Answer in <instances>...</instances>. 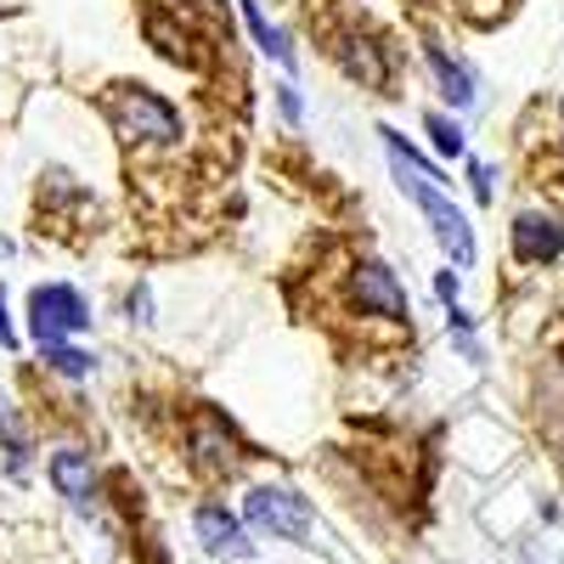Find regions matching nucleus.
<instances>
[{
	"instance_id": "nucleus-17",
	"label": "nucleus",
	"mask_w": 564,
	"mask_h": 564,
	"mask_svg": "<svg viewBox=\"0 0 564 564\" xmlns=\"http://www.w3.org/2000/svg\"><path fill=\"white\" fill-rule=\"evenodd\" d=\"M276 113L289 119V124H305V102H300L294 79H282V85H276Z\"/></svg>"
},
{
	"instance_id": "nucleus-11",
	"label": "nucleus",
	"mask_w": 564,
	"mask_h": 564,
	"mask_svg": "<svg viewBox=\"0 0 564 564\" xmlns=\"http://www.w3.org/2000/svg\"><path fill=\"white\" fill-rule=\"evenodd\" d=\"M339 68L361 85V90H384V79H390V63H384V52L372 40H361V34H350L345 45H339Z\"/></svg>"
},
{
	"instance_id": "nucleus-19",
	"label": "nucleus",
	"mask_w": 564,
	"mask_h": 564,
	"mask_svg": "<svg viewBox=\"0 0 564 564\" xmlns=\"http://www.w3.org/2000/svg\"><path fill=\"white\" fill-rule=\"evenodd\" d=\"M435 294H441L446 305H457V294H463V271H452V265L435 271Z\"/></svg>"
},
{
	"instance_id": "nucleus-16",
	"label": "nucleus",
	"mask_w": 564,
	"mask_h": 564,
	"mask_svg": "<svg viewBox=\"0 0 564 564\" xmlns=\"http://www.w3.org/2000/svg\"><path fill=\"white\" fill-rule=\"evenodd\" d=\"M124 316H130L135 327L153 322V289H148V282H130V289H124Z\"/></svg>"
},
{
	"instance_id": "nucleus-1",
	"label": "nucleus",
	"mask_w": 564,
	"mask_h": 564,
	"mask_svg": "<svg viewBox=\"0 0 564 564\" xmlns=\"http://www.w3.org/2000/svg\"><path fill=\"white\" fill-rule=\"evenodd\" d=\"M379 141H384V153H390L395 186L406 193V204H412L423 220H430V231H435V243L446 249L452 271H468V265H475V226H468V215L452 204L441 170H435L430 159H423L401 130H390V124H379Z\"/></svg>"
},
{
	"instance_id": "nucleus-9",
	"label": "nucleus",
	"mask_w": 564,
	"mask_h": 564,
	"mask_svg": "<svg viewBox=\"0 0 564 564\" xmlns=\"http://www.w3.org/2000/svg\"><path fill=\"white\" fill-rule=\"evenodd\" d=\"M513 254H520L525 265H553L564 254V226L553 215L525 209L520 220H513Z\"/></svg>"
},
{
	"instance_id": "nucleus-3",
	"label": "nucleus",
	"mask_w": 564,
	"mask_h": 564,
	"mask_svg": "<svg viewBox=\"0 0 564 564\" xmlns=\"http://www.w3.org/2000/svg\"><path fill=\"white\" fill-rule=\"evenodd\" d=\"M243 525L249 531H260V536H271V542H289V547H311V536H316V508H311V497H300L294 486H249V497H243Z\"/></svg>"
},
{
	"instance_id": "nucleus-5",
	"label": "nucleus",
	"mask_w": 564,
	"mask_h": 564,
	"mask_svg": "<svg viewBox=\"0 0 564 564\" xmlns=\"http://www.w3.org/2000/svg\"><path fill=\"white\" fill-rule=\"evenodd\" d=\"M350 300H356L361 316H384V322H406V316H412L401 276H395L384 260H356V265H350Z\"/></svg>"
},
{
	"instance_id": "nucleus-6",
	"label": "nucleus",
	"mask_w": 564,
	"mask_h": 564,
	"mask_svg": "<svg viewBox=\"0 0 564 564\" xmlns=\"http://www.w3.org/2000/svg\"><path fill=\"white\" fill-rule=\"evenodd\" d=\"M193 536L204 542L209 558H254V542H249L243 513L226 508V502H198V508H193Z\"/></svg>"
},
{
	"instance_id": "nucleus-21",
	"label": "nucleus",
	"mask_w": 564,
	"mask_h": 564,
	"mask_svg": "<svg viewBox=\"0 0 564 564\" xmlns=\"http://www.w3.org/2000/svg\"><path fill=\"white\" fill-rule=\"evenodd\" d=\"M531 564H564V558H547V553H536V547H531Z\"/></svg>"
},
{
	"instance_id": "nucleus-10",
	"label": "nucleus",
	"mask_w": 564,
	"mask_h": 564,
	"mask_svg": "<svg viewBox=\"0 0 564 564\" xmlns=\"http://www.w3.org/2000/svg\"><path fill=\"white\" fill-rule=\"evenodd\" d=\"M238 12H243V29H249V40L260 45V57H271L282 74H294V45H289V34H282L271 18H265V7H260V0H238Z\"/></svg>"
},
{
	"instance_id": "nucleus-2",
	"label": "nucleus",
	"mask_w": 564,
	"mask_h": 564,
	"mask_svg": "<svg viewBox=\"0 0 564 564\" xmlns=\"http://www.w3.org/2000/svg\"><path fill=\"white\" fill-rule=\"evenodd\" d=\"M108 119L124 141H141V148H175L181 141V108L170 97H159L153 85H113L108 90Z\"/></svg>"
},
{
	"instance_id": "nucleus-7",
	"label": "nucleus",
	"mask_w": 564,
	"mask_h": 564,
	"mask_svg": "<svg viewBox=\"0 0 564 564\" xmlns=\"http://www.w3.org/2000/svg\"><path fill=\"white\" fill-rule=\"evenodd\" d=\"M186 452H193L198 475H231L243 446H238V430H231L220 412H198L193 430H186Z\"/></svg>"
},
{
	"instance_id": "nucleus-20",
	"label": "nucleus",
	"mask_w": 564,
	"mask_h": 564,
	"mask_svg": "<svg viewBox=\"0 0 564 564\" xmlns=\"http://www.w3.org/2000/svg\"><path fill=\"white\" fill-rule=\"evenodd\" d=\"M0 350H18V322H12V305H7V289H0Z\"/></svg>"
},
{
	"instance_id": "nucleus-12",
	"label": "nucleus",
	"mask_w": 564,
	"mask_h": 564,
	"mask_svg": "<svg viewBox=\"0 0 564 564\" xmlns=\"http://www.w3.org/2000/svg\"><path fill=\"white\" fill-rule=\"evenodd\" d=\"M423 57H430V68L441 79V97L452 108H475V74H468L457 57H446V45H423Z\"/></svg>"
},
{
	"instance_id": "nucleus-8",
	"label": "nucleus",
	"mask_w": 564,
	"mask_h": 564,
	"mask_svg": "<svg viewBox=\"0 0 564 564\" xmlns=\"http://www.w3.org/2000/svg\"><path fill=\"white\" fill-rule=\"evenodd\" d=\"M45 480H52V491L68 508L97 502V463H90L85 446H52V457H45Z\"/></svg>"
},
{
	"instance_id": "nucleus-18",
	"label": "nucleus",
	"mask_w": 564,
	"mask_h": 564,
	"mask_svg": "<svg viewBox=\"0 0 564 564\" xmlns=\"http://www.w3.org/2000/svg\"><path fill=\"white\" fill-rule=\"evenodd\" d=\"M468 181H475V198H480V204H491V198H497V186H491V164L468 159Z\"/></svg>"
},
{
	"instance_id": "nucleus-14",
	"label": "nucleus",
	"mask_w": 564,
	"mask_h": 564,
	"mask_svg": "<svg viewBox=\"0 0 564 564\" xmlns=\"http://www.w3.org/2000/svg\"><path fill=\"white\" fill-rule=\"evenodd\" d=\"M0 452H7V468H12V480H23V468H29V430H23V417L12 406H0Z\"/></svg>"
},
{
	"instance_id": "nucleus-13",
	"label": "nucleus",
	"mask_w": 564,
	"mask_h": 564,
	"mask_svg": "<svg viewBox=\"0 0 564 564\" xmlns=\"http://www.w3.org/2000/svg\"><path fill=\"white\" fill-rule=\"evenodd\" d=\"M40 361H45V372H57V379H68V384H85L90 372H97V356H90L85 345H45L40 350Z\"/></svg>"
},
{
	"instance_id": "nucleus-15",
	"label": "nucleus",
	"mask_w": 564,
	"mask_h": 564,
	"mask_svg": "<svg viewBox=\"0 0 564 564\" xmlns=\"http://www.w3.org/2000/svg\"><path fill=\"white\" fill-rule=\"evenodd\" d=\"M423 130H430V141H435L441 159H463V153H468V135H463V124H457L452 113H423Z\"/></svg>"
},
{
	"instance_id": "nucleus-4",
	"label": "nucleus",
	"mask_w": 564,
	"mask_h": 564,
	"mask_svg": "<svg viewBox=\"0 0 564 564\" xmlns=\"http://www.w3.org/2000/svg\"><path fill=\"white\" fill-rule=\"evenodd\" d=\"M90 327V300L74 289V282H40L29 289V334L34 345H68Z\"/></svg>"
}]
</instances>
